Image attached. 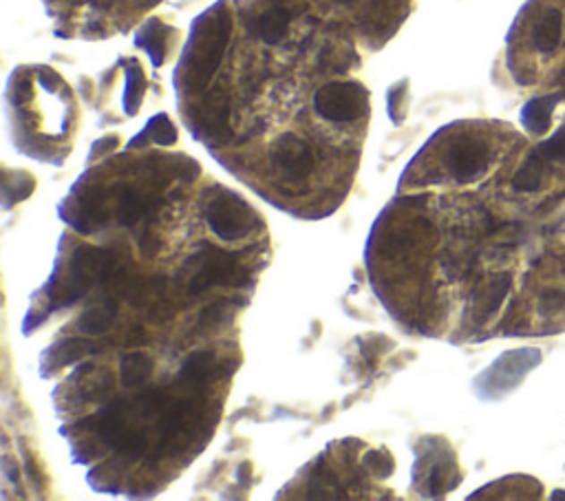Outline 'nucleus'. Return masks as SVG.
<instances>
[{"mask_svg":"<svg viewBox=\"0 0 565 501\" xmlns=\"http://www.w3.org/2000/svg\"><path fill=\"white\" fill-rule=\"evenodd\" d=\"M552 497H554V499H565V493H554Z\"/></svg>","mask_w":565,"mask_h":501,"instance_id":"obj_29","label":"nucleus"},{"mask_svg":"<svg viewBox=\"0 0 565 501\" xmlns=\"http://www.w3.org/2000/svg\"><path fill=\"white\" fill-rule=\"evenodd\" d=\"M168 27L161 25L159 21H149L144 25V30L140 31V36H137V45L149 51L155 66H161L166 60V54H168Z\"/></svg>","mask_w":565,"mask_h":501,"instance_id":"obj_14","label":"nucleus"},{"mask_svg":"<svg viewBox=\"0 0 565 501\" xmlns=\"http://www.w3.org/2000/svg\"><path fill=\"white\" fill-rule=\"evenodd\" d=\"M146 446H149V437H146L144 431H131V428H126L116 448L126 457H140L146 451Z\"/></svg>","mask_w":565,"mask_h":501,"instance_id":"obj_25","label":"nucleus"},{"mask_svg":"<svg viewBox=\"0 0 565 501\" xmlns=\"http://www.w3.org/2000/svg\"><path fill=\"white\" fill-rule=\"evenodd\" d=\"M510 285H512V276L500 274L492 281H488V283L484 285L477 294H475L473 312L479 323L488 321V318H491L492 314L501 307V303L506 300L508 292H510Z\"/></svg>","mask_w":565,"mask_h":501,"instance_id":"obj_10","label":"nucleus"},{"mask_svg":"<svg viewBox=\"0 0 565 501\" xmlns=\"http://www.w3.org/2000/svg\"><path fill=\"white\" fill-rule=\"evenodd\" d=\"M93 351V342L87 338H69V341L60 342V345L51 347L45 356V367L51 369H63V367L73 365V362L82 360Z\"/></svg>","mask_w":565,"mask_h":501,"instance_id":"obj_12","label":"nucleus"},{"mask_svg":"<svg viewBox=\"0 0 565 501\" xmlns=\"http://www.w3.org/2000/svg\"><path fill=\"white\" fill-rule=\"evenodd\" d=\"M153 374V360L146 354H128L122 358L120 365V380L124 386L144 384Z\"/></svg>","mask_w":565,"mask_h":501,"instance_id":"obj_18","label":"nucleus"},{"mask_svg":"<svg viewBox=\"0 0 565 501\" xmlns=\"http://www.w3.org/2000/svg\"><path fill=\"white\" fill-rule=\"evenodd\" d=\"M51 7H66L64 16H71V12H84V31L89 36H104L107 33V22L113 21V16H126V12H149L161 0H45Z\"/></svg>","mask_w":565,"mask_h":501,"instance_id":"obj_4","label":"nucleus"},{"mask_svg":"<svg viewBox=\"0 0 565 501\" xmlns=\"http://www.w3.org/2000/svg\"><path fill=\"white\" fill-rule=\"evenodd\" d=\"M166 402V395L164 391H149V393H144L140 398V407L144 409L146 413H158L161 407H164Z\"/></svg>","mask_w":565,"mask_h":501,"instance_id":"obj_27","label":"nucleus"},{"mask_svg":"<svg viewBox=\"0 0 565 501\" xmlns=\"http://www.w3.org/2000/svg\"><path fill=\"white\" fill-rule=\"evenodd\" d=\"M217 358L212 351L203 350V351H194L190 354L182 365V380L188 384H201L206 383L212 376V369H215Z\"/></svg>","mask_w":565,"mask_h":501,"instance_id":"obj_16","label":"nucleus"},{"mask_svg":"<svg viewBox=\"0 0 565 501\" xmlns=\"http://www.w3.org/2000/svg\"><path fill=\"white\" fill-rule=\"evenodd\" d=\"M364 462H367L369 469L376 472L378 477H389L393 472V469H396V464H393V460L387 455V453H369Z\"/></svg>","mask_w":565,"mask_h":501,"instance_id":"obj_26","label":"nucleus"},{"mask_svg":"<svg viewBox=\"0 0 565 501\" xmlns=\"http://www.w3.org/2000/svg\"><path fill=\"white\" fill-rule=\"evenodd\" d=\"M93 424L104 442L111 444V446H117V442H120V437L124 436V431H126L124 422H122V404L120 402L108 404V407L102 409L98 418L93 419Z\"/></svg>","mask_w":565,"mask_h":501,"instance_id":"obj_15","label":"nucleus"},{"mask_svg":"<svg viewBox=\"0 0 565 501\" xmlns=\"http://www.w3.org/2000/svg\"><path fill=\"white\" fill-rule=\"evenodd\" d=\"M179 276L188 285L190 294H201L203 289L212 288V285L241 283L236 279H244L245 274L235 255H227V252L217 250V247H206V250L190 256Z\"/></svg>","mask_w":565,"mask_h":501,"instance_id":"obj_1","label":"nucleus"},{"mask_svg":"<svg viewBox=\"0 0 565 501\" xmlns=\"http://www.w3.org/2000/svg\"><path fill=\"white\" fill-rule=\"evenodd\" d=\"M535 151L544 157L548 166L554 164V161H565V126L559 128L552 137L541 142L539 146H535Z\"/></svg>","mask_w":565,"mask_h":501,"instance_id":"obj_23","label":"nucleus"},{"mask_svg":"<svg viewBox=\"0 0 565 501\" xmlns=\"http://www.w3.org/2000/svg\"><path fill=\"white\" fill-rule=\"evenodd\" d=\"M146 208H149V202L137 190L126 188L122 193L120 206H117V219H120L122 226H133V223H137L144 217Z\"/></svg>","mask_w":565,"mask_h":501,"instance_id":"obj_19","label":"nucleus"},{"mask_svg":"<svg viewBox=\"0 0 565 501\" xmlns=\"http://www.w3.org/2000/svg\"><path fill=\"white\" fill-rule=\"evenodd\" d=\"M491 155L492 148L486 137L473 131H459L453 137H449L441 160H444L446 170L455 179L468 184V181H475L486 173Z\"/></svg>","mask_w":565,"mask_h":501,"instance_id":"obj_2","label":"nucleus"},{"mask_svg":"<svg viewBox=\"0 0 565 501\" xmlns=\"http://www.w3.org/2000/svg\"><path fill=\"white\" fill-rule=\"evenodd\" d=\"M126 93H124V104L126 111L135 113L137 111V99L144 93V73L135 66V62H131V69H128V80H126Z\"/></svg>","mask_w":565,"mask_h":501,"instance_id":"obj_24","label":"nucleus"},{"mask_svg":"<svg viewBox=\"0 0 565 501\" xmlns=\"http://www.w3.org/2000/svg\"><path fill=\"white\" fill-rule=\"evenodd\" d=\"M274 3L283 4H307V3H330L338 9H354L363 4L364 9L380 18L387 27L396 30L398 22L402 21V13H405V4L408 0H274Z\"/></svg>","mask_w":565,"mask_h":501,"instance_id":"obj_7","label":"nucleus"},{"mask_svg":"<svg viewBox=\"0 0 565 501\" xmlns=\"http://www.w3.org/2000/svg\"><path fill=\"white\" fill-rule=\"evenodd\" d=\"M140 250L141 255L146 256H155V252L159 250V238L153 235V230H146L140 238Z\"/></svg>","mask_w":565,"mask_h":501,"instance_id":"obj_28","label":"nucleus"},{"mask_svg":"<svg viewBox=\"0 0 565 501\" xmlns=\"http://www.w3.org/2000/svg\"><path fill=\"white\" fill-rule=\"evenodd\" d=\"M561 93L544 95V98H535L521 108V124L526 126V131H530L533 135H544L548 133L550 124H552V113L557 108Z\"/></svg>","mask_w":565,"mask_h":501,"instance_id":"obj_11","label":"nucleus"},{"mask_svg":"<svg viewBox=\"0 0 565 501\" xmlns=\"http://www.w3.org/2000/svg\"><path fill=\"white\" fill-rule=\"evenodd\" d=\"M116 261L113 255L107 250H99V247L82 246L73 252L69 265V281H66L63 296L64 303L71 305L78 298H82V294L91 288L98 281H104L111 276Z\"/></svg>","mask_w":565,"mask_h":501,"instance_id":"obj_3","label":"nucleus"},{"mask_svg":"<svg viewBox=\"0 0 565 501\" xmlns=\"http://www.w3.org/2000/svg\"><path fill=\"white\" fill-rule=\"evenodd\" d=\"M71 223L78 228L80 232H93L107 221V212H104V202H102V190L99 188H89L82 197L75 203L73 212L69 214Z\"/></svg>","mask_w":565,"mask_h":501,"instance_id":"obj_8","label":"nucleus"},{"mask_svg":"<svg viewBox=\"0 0 565 501\" xmlns=\"http://www.w3.org/2000/svg\"><path fill=\"white\" fill-rule=\"evenodd\" d=\"M274 170L283 175L289 184L307 179L316 168V152L310 146V142L303 140L296 133H287L274 142L272 152H270Z\"/></svg>","mask_w":565,"mask_h":501,"instance_id":"obj_6","label":"nucleus"},{"mask_svg":"<svg viewBox=\"0 0 565 501\" xmlns=\"http://www.w3.org/2000/svg\"><path fill=\"white\" fill-rule=\"evenodd\" d=\"M206 219L210 230L223 241H239L248 237L256 223L254 210L235 193L217 194L208 206Z\"/></svg>","mask_w":565,"mask_h":501,"instance_id":"obj_5","label":"nucleus"},{"mask_svg":"<svg viewBox=\"0 0 565 501\" xmlns=\"http://www.w3.org/2000/svg\"><path fill=\"white\" fill-rule=\"evenodd\" d=\"M141 135L149 137L153 144L173 146L175 142H177V128H175V124L170 122V117L166 116V113H161V116H155L150 119L149 126H146V131L141 133Z\"/></svg>","mask_w":565,"mask_h":501,"instance_id":"obj_20","label":"nucleus"},{"mask_svg":"<svg viewBox=\"0 0 565 501\" xmlns=\"http://www.w3.org/2000/svg\"><path fill=\"white\" fill-rule=\"evenodd\" d=\"M539 314L544 316H554V314L565 312V288L559 285H550V288L541 289L539 294Z\"/></svg>","mask_w":565,"mask_h":501,"instance_id":"obj_22","label":"nucleus"},{"mask_svg":"<svg viewBox=\"0 0 565 501\" xmlns=\"http://www.w3.org/2000/svg\"><path fill=\"white\" fill-rule=\"evenodd\" d=\"M545 170H548V164H545L544 157L533 148L524 160V164L515 173V177H512V188L519 190V193H535L544 184Z\"/></svg>","mask_w":565,"mask_h":501,"instance_id":"obj_13","label":"nucleus"},{"mask_svg":"<svg viewBox=\"0 0 565 501\" xmlns=\"http://www.w3.org/2000/svg\"><path fill=\"white\" fill-rule=\"evenodd\" d=\"M230 318H232L230 303H227V300H215V303H210L208 307L201 309V314H199V324L208 329H215V327H221V324H226Z\"/></svg>","mask_w":565,"mask_h":501,"instance_id":"obj_21","label":"nucleus"},{"mask_svg":"<svg viewBox=\"0 0 565 501\" xmlns=\"http://www.w3.org/2000/svg\"><path fill=\"white\" fill-rule=\"evenodd\" d=\"M117 307L116 303H102V305H93L87 312L80 316L78 327L82 329L84 333H91V336H98V333H104L108 327H111L113 321H116Z\"/></svg>","mask_w":565,"mask_h":501,"instance_id":"obj_17","label":"nucleus"},{"mask_svg":"<svg viewBox=\"0 0 565 501\" xmlns=\"http://www.w3.org/2000/svg\"><path fill=\"white\" fill-rule=\"evenodd\" d=\"M561 36H563V13L554 7L545 9V12L536 18L533 31H530L533 45L539 54H552V51H557L559 42H561Z\"/></svg>","mask_w":565,"mask_h":501,"instance_id":"obj_9","label":"nucleus"}]
</instances>
